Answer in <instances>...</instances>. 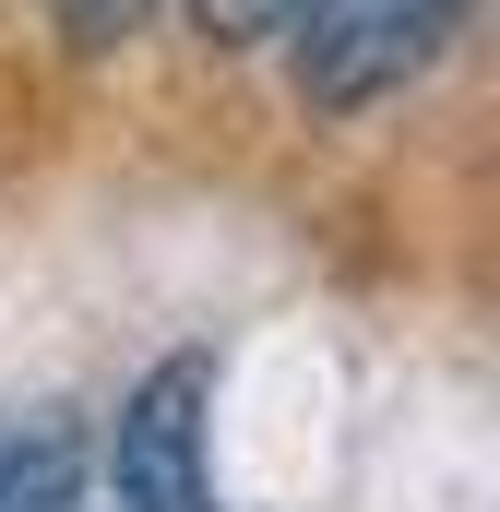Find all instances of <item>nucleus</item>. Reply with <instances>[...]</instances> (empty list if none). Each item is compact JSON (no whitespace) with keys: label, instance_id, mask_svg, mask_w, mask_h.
<instances>
[{"label":"nucleus","instance_id":"f257e3e1","mask_svg":"<svg viewBox=\"0 0 500 512\" xmlns=\"http://www.w3.org/2000/svg\"><path fill=\"white\" fill-rule=\"evenodd\" d=\"M465 24H477V0H298L286 84H298L310 120H370L453 60Z\"/></svg>","mask_w":500,"mask_h":512},{"label":"nucleus","instance_id":"7ed1b4c3","mask_svg":"<svg viewBox=\"0 0 500 512\" xmlns=\"http://www.w3.org/2000/svg\"><path fill=\"white\" fill-rule=\"evenodd\" d=\"M96 489V441L72 405H0V512H72Z\"/></svg>","mask_w":500,"mask_h":512},{"label":"nucleus","instance_id":"20e7f679","mask_svg":"<svg viewBox=\"0 0 500 512\" xmlns=\"http://www.w3.org/2000/svg\"><path fill=\"white\" fill-rule=\"evenodd\" d=\"M191 24H203L215 48H274V36L298 24V0H191Z\"/></svg>","mask_w":500,"mask_h":512},{"label":"nucleus","instance_id":"39448f33","mask_svg":"<svg viewBox=\"0 0 500 512\" xmlns=\"http://www.w3.org/2000/svg\"><path fill=\"white\" fill-rule=\"evenodd\" d=\"M48 12H60L72 48H120V36H143V24L167 12V0H48Z\"/></svg>","mask_w":500,"mask_h":512},{"label":"nucleus","instance_id":"f03ea898","mask_svg":"<svg viewBox=\"0 0 500 512\" xmlns=\"http://www.w3.org/2000/svg\"><path fill=\"white\" fill-rule=\"evenodd\" d=\"M96 477L120 512H215V358L203 346H167L108 405Z\"/></svg>","mask_w":500,"mask_h":512}]
</instances>
